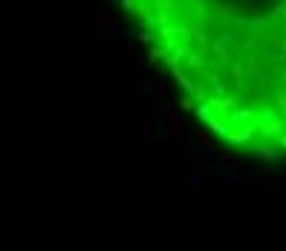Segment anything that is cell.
Listing matches in <instances>:
<instances>
[{"label":"cell","instance_id":"obj_1","mask_svg":"<svg viewBox=\"0 0 286 251\" xmlns=\"http://www.w3.org/2000/svg\"><path fill=\"white\" fill-rule=\"evenodd\" d=\"M122 9L220 147L286 162V0H127Z\"/></svg>","mask_w":286,"mask_h":251}]
</instances>
